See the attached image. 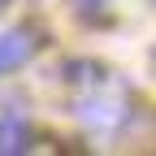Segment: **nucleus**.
Listing matches in <instances>:
<instances>
[{
  "label": "nucleus",
  "instance_id": "nucleus-2",
  "mask_svg": "<svg viewBox=\"0 0 156 156\" xmlns=\"http://www.w3.org/2000/svg\"><path fill=\"white\" fill-rule=\"evenodd\" d=\"M78 122H87L91 130H113L126 122V104L122 100H83L78 104Z\"/></svg>",
  "mask_w": 156,
  "mask_h": 156
},
{
  "label": "nucleus",
  "instance_id": "nucleus-1",
  "mask_svg": "<svg viewBox=\"0 0 156 156\" xmlns=\"http://www.w3.org/2000/svg\"><path fill=\"white\" fill-rule=\"evenodd\" d=\"M35 48H39V35H35V30H26V26L5 30V35H0V74L26 65L30 56H35Z\"/></svg>",
  "mask_w": 156,
  "mask_h": 156
},
{
  "label": "nucleus",
  "instance_id": "nucleus-5",
  "mask_svg": "<svg viewBox=\"0 0 156 156\" xmlns=\"http://www.w3.org/2000/svg\"><path fill=\"white\" fill-rule=\"evenodd\" d=\"M74 5H78V9H83V13H91V9H100V5H104V0H74Z\"/></svg>",
  "mask_w": 156,
  "mask_h": 156
},
{
  "label": "nucleus",
  "instance_id": "nucleus-6",
  "mask_svg": "<svg viewBox=\"0 0 156 156\" xmlns=\"http://www.w3.org/2000/svg\"><path fill=\"white\" fill-rule=\"evenodd\" d=\"M152 74H156V48H152Z\"/></svg>",
  "mask_w": 156,
  "mask_h": 156
},
{
  "label": "nucleus",
  "instance_id": "nucleus-7",
  "mask_svg": "<svg viewBox=\"0 0 156 156\" xmlns=\"http://www.w3.org/2000/svg\"><path fill=\"white\" fill-rule=\"evenodd\" d=\"M0 9H5V0H0Z\"/></svg>",
  "mask_w": 156,
  "mask_h": 156
},
{
  "label": "nucleus",
  "instance_id": "nucleus-4",
  "mask_svg": "<svg viewBox=\"0 0 156 156\" xmlns=\"http://www.w3.org/2000/svg\"><path fill=\"white\" fill-rule=\"evenodd\" d=\"M65 78H74V83H100L104 69L91 65V61H74V65H65Z\"/></svg>",
  "mask_w": 156,
  "mask_h": 156
},
{
  "label": "nucleus",
  "instance_id": "nucleus-3",
  "mask_svg": "<svg viewBox=\"0 0 156 156\" xmlns=\"http://www.w3.org/2000/svg\"><path fill=\"white\" fill-rule=\"evenodd\" d=\"M30 147V126L22 117H0V152L5 156H22Z\"/></svg>",
  "mask_w": 156,
  "mask_h": 156
}]
</instances>
